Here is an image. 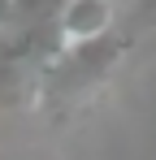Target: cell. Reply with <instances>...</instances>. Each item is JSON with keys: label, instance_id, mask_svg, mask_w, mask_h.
Returning <instances> with one entry per match:
<instances>
[{"label": "cell", "instance_id": "6da1fadb", "mask_svg": "<svg viewBox=\"0 0 156 160\" xmlns=\"http://www.w3.org/2000/svg\"><path fill=\"white\" fill-rule=\"evenodd\" d=\"M134 52V35H104L96 43H78V48H61L44 69V91H39V108L52 121H74L100 100V91L113 82L122 69V61Z\"/></svg>", "mask_w": 156, "mask_h": 160}, {"label": "cell", "instance_id": "7a4b0ae2", "mask_svg": "<svg viewBox=\"0 0 156 160\" xmlns=\"http://www.w3.org/2000/svg\"><path fill=\"white\" fill-rule=\"evenodd\" d=\"M104 35H113V0H70L65 13L56 18V39H61V48L96 43Z\"/></svg>", "mask_w": 156, "mask_h": 160}, {"label": "cell", "instance_id": "3957f363", "mask_svg": "<svg viewBox=\"0 0 156 160\" xmlns=\"http://www.w3.org/2000/svg\"><path fill=\"white\" fill-rule=\"evenodd\" d=\"M70 0H18L13 4V22L22 30H44V26H56V18L65 13Z\"/></svg>", "mask_w": 156, "mask_h": 160}, {"label": "cell", "instance_id": "277c9868", "mask_svg": "<svg viewBox=\"0 0 156 160\" xmlns=\"http://www.w3.org/2000/svg\"><path fill=\"white\" fill-rule=\"evenodd\" d=\"M139 18H143V26L156 30V0H139Z\"/></svg>", "mask_w": 156, "mask_h": 160}, {"label": "cell", "instance_id": "5b68a950", "mask_svg": "<svg viewBox=\"0 0 156 160\" xmlns=\"http://www.w3.org/2000/svg\"><path fill=\"white\" fill-rule=\"evenodd\" d=\"M13 4H18V0H0V26L13 22Z\"/></svg>", "mask_w": 156, "mask_h": 160}]
</instances>
